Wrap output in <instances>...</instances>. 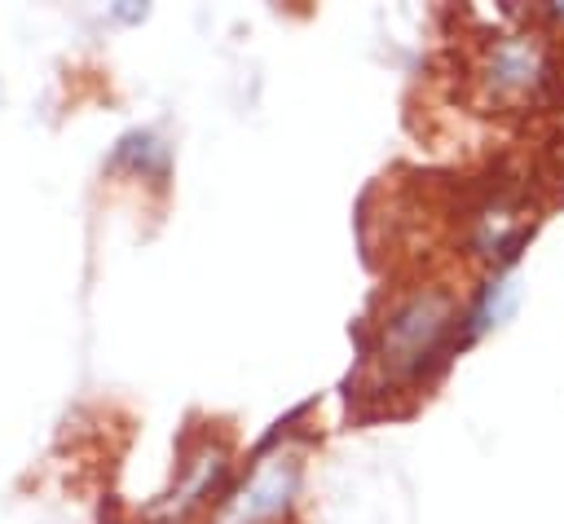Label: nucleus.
<instances>
[{
	"label": "nucleus",
	"instance_id": "3",
	"mask_svg": "<svg viewBox=\"0 0 564 524\" xmlns=\"http://www.w3.org/2000/svg\"><path fill=\"white\" fill-rule=\"evenodd\" d=\"M551 79V66H546V48L529 35H511L494 48L489 57V84L502 92V97H533L542 84Z\"/></svg>",
	"mask_w": 564,
	"mask_h": 524
},
{
	"label": "nucleus",
	"instance_id": "1",
	"mask_svg": "<svg viewBox=\"0 0 564 524\" xmlns=\"http://www.w3.org/2000/svg\"><path fill=\"white\" fill-rule=\"evenodd\" d=\"M454 313L445 295H414L410 304H401L383 330V365L392 374H419L423 361L445 343Z\"/></svg>",
	"mask_w": 564,
	"mask_h": 524
},
{
	"label": "nucleus",
	"instance_id": "2",
	"mask_svg": "<svg viewBox=\"0 0 564 524\" xmlns=\"http://www.w3.org/2000/svg\"><path fill=\"white\" fill-rule=\"evenodd\" d=\"M295 480H300L295 454L264 458V462L251 471V480H242V489L220 506L216 524H269V520H278V515L291 506Z\"/></svg>",
	"mask_w": 564,
	"mask_h": 524
}]
</instances>
